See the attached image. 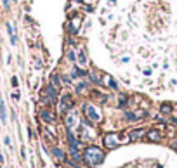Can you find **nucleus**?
I'll list each match as a JSON object with an SVG mask.
<instances>
[{
  "instance_id": "obj_2",
  "label": "nucleus",
  "mask_w": 177,
  "mask_h": 168,
  "mask_svg": "<svg viewBox=\"0 0 177 168\" xmlns=\"http://www.w3.org/2000/svg\"><path fill=\"white\" fill-rule=\"evenodd\" d=\"M71 106H73V99H71L70 94H66V95H63L61 102H59V113H66Z\"/></svg>"
},
{
  "instance_id": "obj_8",
  "label": "nucleus",
  "mask_w": 177,
  "mask_h": 168,
  "mask_svg": "<svg viewBox=\"0 0 177 168\" xmlns=\"http://www.w3.org/2000/svg\"><path fill=\"white\" fill-rule=\"evenodd\" d=\"M52 156L56 158V159H59V161H66L65 152L61 151V149H57V147H54V149H52Z\"/></svg>"
},
{
  "instance_id": "obj_20",
  "label": "nucleus",
  "mask_w": 177,
  "mask_h": 168,
  "mask_svg": "<svg viewBox=\"0 0 177 168\" xmlns=\"http://www.w3.org/2000/svg\"><path fill=\"white\" fill-rule=\"evenodd\" d=\"M12 99H14V101H19V92H16V94H12Z\"/></svg>"
},
{
  "instance_id": "obj_16",
  "label": "nucleus",
  "mask_w": 177,
  "mask_h": 168,
  "mask_svg": "<svg viewBox=\"0 0 177 168\" xmlns=\"http://www.w3.org/2000/svg\"><path fill=\"white\" fill-rule=\"evenodd\" d=\"M170 111H172L170 104H161V113H163V114H168Z\"/></svg>"
},
{
  "instance_id": "obj_12",
  "label": "nucleus",
  "mask_w": 177,
  "mask_h": 168,
  "mask_svg": "<svg viewBox=\"0 0 177 168\" xmlns=\"http://www.w3.org/2000/svg\"><path fill=\"white\" fill-rule=\"evenodd\" d=\"M0 118H2V121H4V123L7 121V116H6V106H4V101H2V97H0Z\"/></svg>"
},
{
  "instance_id": "obj_5",
  "label": "nucleus",
  "mask_w": 177,
  "mask_h": 168,
  "mask_svg": "<svg viewBox=\"0 0 177 168\" xmlns=\"http://www.w3.org/2000/svg\"><path fill=\"white\" fill-rule=\"evenodd\" d=\"M104 144H106V147H109V149H113V147H116L118 144H120V141H118V135H116V134L106 135V139H104Z\"/></svg>"
},
{
  "instance_id": "obj_17",
  "label": "nucleus",
  "mask_w": 177,
  "mask_h": 168,
  "mask_svg": "<svg viewBox=\"0 0 177 168\" xmlns=\"http://www.w3.org/2000/svg\"><path fill=\"white\" fill-rule=\"evenodd\" d=\"M76 90H78V92H83V90H85V83H80V85L76 87Z\"/></svg>"
},
{
  "instance_id": "obj_7",
  "label": "nucleus",
  "mask_w": 177,
  "mask_h": 168,
  "mask_svg": "<svg viewBox=\"0 0 177 168\" xmlns=\"http://www.w3.org/2000/svg\"><path fill=\"white\" fill-rule=\"evenodd\" d=\"M102 83H104L106 87H109V88H116V87H118L116 81L113 80V78H111L109 75H104V76H102Z\"/></svg>"
},
{
  "instance_id": "obj_3",
  "label": "nucleus",
  "mask_w": 177,
  "mask_h": 168,
  "mask_svg": "<svg viewBox=\"0 0 177 168\" xmlns=\"http://www.w3.org/2000/svg\"><path fill=\"white\" fill-rule=\"evenodd\" d=\"M57 101V92L52 85H47L45 87V97H43V102H56Z\"/></svg>"
},
{
  "instance_id": "obj_18",
  "label": "nucleus",
  "mask_w": 177,
  "mask_h": 168,
  "mask_svg": "<svg viewBox=\"0 0 177 168\" xmlns=\"http://www.w3.org/2000/svg\"><path fill=\"white\" fill-rule=\"evenodd\" d=\"M11 83H12V87H17V78L16 76H12L11 78Z\"/></svg>"
},
{
  "instance_id": "obj_9",
  "label": "nucleus",
  "mask_w": 177,
  "mask_h": 168,
  "mask_svg": "<svg viewBox=\"0 0 177 168\" xmlns=\"http://www.w3.org/2000/svg\"><path fill=\"white\" fill-rule=\"evenodd\" d=\"M146 132L142 130V128H137V130H132L130 132V141H137V139H139V137H142L144 135Z\"/></svg>"
},
{
  "instance_id": "obj_22",
  "label": "nucleus",
  "mask_w": 177,
  "mask_h": 168,
  "mask_svg": "<svg viewBox=\"0 0 177 168\" xmlns=\"http://www.w3.org/2000/svg\"><path fill=\"white\" fill-rule=\"evenodd\" d=\"M14 2H16V0H14Z\"/></svg>"
},
{
  "instance_id": "obj_10",
  "label": "nucleus",
  "mask_w": 177,
  "mask_h": 168,
  "mask_svg": "<svg viewBox=\"0 0 177 168\" xmlns=\"http://www.w3.org/2000/svg\"><path fill=\"white\" fill-rule=\"evenodd\" d=\"M50 85L57 90V88L61 87V78H59L57 75H52V76H50Z\"/></svg>"
},
{
  "instance_id": "obj_4",
  "label": "nucleus",
  "mask_w": 177,
  "mask_h": 168,
  "mask_svg": "<svg viewBox=\"0 0 177 168\" xmlns=\"http://www.w3.org/2000/svg\"><path fill=\"white\" fill-rule=\"evenodd\" d=\"M83 109H85L87 116H89L92 121H99V120H101V114H99V111H97L94 106H90V104H85V106H83Z\"/></svg>"
},
{
  "instance_id": "obj_21",
  "label": "nucleus",
  "mask_w": 177,
  "mask_h": 168,
  "mask_svg": "<svg viewBox=\"0 0 177 168\" xmlns=\"http://www.w3.org/2000/svg\"><path fill=\"white\" fill-rule=\"evenodd\" d=\"M172 147H177V139H175L174 142H172Z\"/></svg>"
},
{
  "instance_id": "obj_19",
  "label": "nucleus",
  "mask_w": 177,
  "mask_h": 168,
  "mask_svg": "<svg viewBox=\"0 0 177 168\" xmlns=\"http://www.w3.org/2000/svg\"><path fill=\"white\" fill-rule=\"evenodd\" d=\"M68 57H70L71 61H75V59H76V57H75V54H73V52H71V50H70V52H68Z\"/></svg>"
},
{
  "instance_id": "obj_1",
  "label": "nucleus",
  "mask_w": 177,
  "mask_h": 168,
  "mask_svg": "<svg viewBox=\"0 0 177 168\" xmlns=\"http://www.w3.org/2000/svg\"><path fill=\"white\" fill-rule=\"evenodd\" d=\"M83 159H85L87 165H90V166H96V165H99V163L104 159V152H102L99 147L90 146V147H87L85 152H83Z\"/></svg>"
},
{
  "instance_id": "obj_11",
  "label": "nucleus",
  "mask_w": 177,
  "mask_h": 168,
  "mask_svg": "<svg viewBox=\"0 0 177 168\" xmlns=\"http://www.w3.org/2000/svg\"><path fill=\"white\" fill-rule=\"evenodd\" d=\"M70 154L75 158L76 161H82V156H80V152H78V147H71L70 146Z\"/></svg>"
},
{
  "instance_id": "obj_13",
  "label": "nucleus",
  "mask_w": 177,
  "mask_h": 168,
  "mask_svg": "<svg viewBox=\"0 0 177 168\" xmlns=\"http://www.w3.org/2000/svg\"><path fill=\"white\" fill-rule=\"evenodd\" d=\"M7 33H9V37H11V42H12V45H16V35L12 33V26H11V23H7Z\"/></svg>"
},
{
  "instance_id": "obj_15",
  "label": "nucleus",
  "mask_w": 177,
  "mask_h": 168,
  "mask_svg": "<svg viewBox=\"0 0 177 168\" xmlns=\"http://www.w3.org/2000/svg\"><path fill=\"white\" fill-rule=\"evenodd\" d=\"M78 63H80V66H85V64H87V55H85V52H83V50L78 54Z\"/></svg>"
},
{
  "instance_id": "obj_14",
  "label": "nucleus",
  "mask_w": 177,
  "mask_h": 168,
  "mask_svg": "<svg viewBox=\"0 0 177 168\" xmlns=\"http://www.w3.org/2000/svg\"><path fill=\"white\" fill-rule=\"evenodd\" d=\"M148 139L149 141H160V132H156V130L148 132Z\"/></svg>"
},
{
  "instance_id": "obj_6",
  "label": "nucleus",
  "mask_w": 177,
  "mask_h": 168,
  "mask_svg": "<svg viewBox=\"0 0 177 168\" xmlns=\"http://www.w3.org/2000/svg\"><path fill=\"white\" fill-rule=\"evenodd\" d=\"M40 118L43 120V121H47V123H54V120H56V116H54L49 109H42L40 111Z\"/></svg>"
}]
</instances>
